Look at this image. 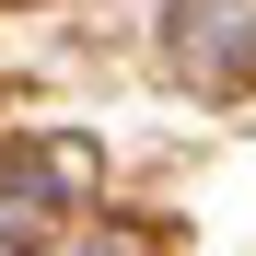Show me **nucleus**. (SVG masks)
Here are the masks:
<instances>
[{"label":"nucleus","instance_id":"nucleus-1","mask_svg":"<svg viewBox=\"0 0 256 256\" xmlns=\"http://www.w3.org/2000/svg\"><path fill=\"white\" fill-rule=\"evenodd\" d=\"M175 24H186L175 47H186V70H198V82H222V70H256V12H244V0H186Z\"/></svg>","mask_w":256,"mask_h":256}]
</instances>
